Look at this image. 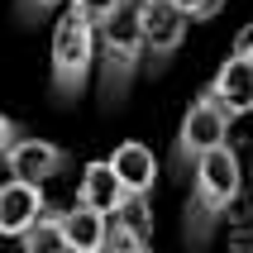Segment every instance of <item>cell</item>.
<instances>
[{"mask_svg": "<svg viewBox=\"0 0 253 253\" xmlns=\"http://www.w3.org/2000/svg\"><path fill=\"white\" fill-rule=\"evenodd\" d=\"M239 186H244V163L234 153V143H220L215 153H206L191 168V201L182 215V239L191 253L211 249L215 229L225 225L229 206L239 201Z\"/></svg>", "mask_w": 253, "mask_h": 253, "instance_id": "obj_1", "label": "cell"}, {"mask_svg": "<svg viewBox=\"0 0 253 253\" xmlns=\"http://www.w3.org/2000/svg\"><path fill=\"white\" fill-rule=\"evenodd\" d=\"M143 72V34H139V0H120V10L96 29V82L100 105L110 110L129 96Z\"/></svg>", "mask_w": 253, "mask_h": 253, "instance_id": "obj_2", "label": "cell"}, {"mask_svg": "<svg viewBox=\"0 0 253 253\" xmlns=\"http://www.w3.org/2000/svg\"><path fill=\"white\" fill-rule=\"evenodd\" d=\"M53 96L62 105L86 96V86L96 77V24L77 14L72 5H62V14L53 19Z\"/></svg>", "mask_w": 253, "mask_h": 253, "instance_id": "obj_3", "label": "cell"}, {"mask_svg": "<svg viewBox=\"0 0 253 253\" xmlns=\"http://www.w3.org/2000/svg\"><path fill=\"white\" fill-rule=\"evenodd\" d=\"M229 129H234V120L225 115V105L211 91H196V100L186 105L182 125H177V139H172V177H191V168L206 153L229 143Z\"/></svg>", "mask_w": 253, "mask_h": 253, "instance_id": "obj_4", "label": "cell"}, {"mask_svg": "<svg viewBox=\"0 0 253 253\" xmlns=\"http://www.w3.org/2000/svg\"><path fill=\"white\" fill-rule=\"evenodd\" d=\"M105 163H110L115 182H120V191H125V201H129V215H134L129 225L153 239V186H158V158H153V148L139 143V139H125Z\"/></svg>", "mask_w": 253, "mask_h": 253, "instance_id": "obj_5", "label": "cell"}, {"mask_svg": "<svg viewBox=\"0 0 253 253\" xmlns=\"http://www.w3.org/2000/svg\"><path fill=\"white\" fill-rule=\"evenodd\" d=\"M139 34H143V72L163 77L186 43V19L172 0H139Z\"/></svg>", "mask_w": 253, "mask_h": 253, "instance_id": "obj_6", "label": "cell"}, {"mask_svg": "<svg viewBox=\"0 0 253 253\" xmlns=\"http://www.w3.org/2000/svg\"><path fill=\"white\" fill-rule=\"evenodd\" d=\"M0 168L10 172L14 182L43 186V182H53V177H62V172L72 168V153L62 148V143H53V139L19 134V139L10 143V153H5V163H0Z\"/></svg>", "mask_w": 253, "mask_h": 253, "instance_id": "obj_7", "label": "cell"}, {"mask_svg": "<svg viewBox=\"0 0 253 253\" xmlns=\"http://www.w3.org/2000/svg\"><path fill=\"white\" fill-rule=\"evenodd\" d=\"M48 211V196L43 186H29V182H5L0 186V239H24L29 229L39 225V215Z\"/></svg>", "mask_w": 253, "mask_h": 253, "instance_id": "obj_8", "label": "cell"}, {"mask_svg": "<svg viewBox=\"0 0 253 253\" xmlns=\"http://www.w3.org/2000/svg\"><path fill=\"white\" fill-rule=\"evenodd\" d=\"M220 105H225L229 120H244V115H253V62L239 53H229L220 67H215L211 86H206Z\"/></svg>", "mask_w": 253, "mask_h": 253, "instance_id": "obj_9", "label": "cell"}, {"mask_svg": "<svg viewBox=\"0 0 253 253\" xmlns=\"http://www.w3.org/2000/svg\"><path fill=\"white\" fill-rule=\"evenodd\" d=\"M77 201L91 206L96 215H105V220H134V215H129V201H125V191H120V182H115V172H110L105 158H96V163H86V168H82Z\"/></svg>", "mask_w": 253, "mask_h": 253, "instance_id": "obj_10", "label": "cell"}, {"mask_svg": "<svg viewBox=\"0 0 253 253\" xmlns=\"http://www.w3.org/2000/svg\"><path fill=\"white\" fill-rule=\"evenodd\" d=\"M105 225H110V220L96 215L91 206H82V201L67 206V211L57 206V234H62V244H67L72 253H100L105 249Z\"/></svg>", "mask_w": 253, "mask_h": 253, "instance_id": "obj_11", "label": "cell"}, {"mask_svg": "<svg viewBox=\"0 0 253 253\" xmlns=\"http://www.w3.org/2000/svg\"><path fill=\"white\" fill-rule=\"evenodd\" d=\"M19 253H72L67 244H62V234H57V206H48V211L39 215V225L19 239Z\"/></svg>", "mask_w": 253, "mask_h": 253, "instance_id": "obj_12", "label": "cell"}, {"mask_svg": "<svg viewBox=\"0 0 253 253\" xmlns=\"http://www.w3.org/2000/svg\"><path fill=\"white\" fill-rule=\"evenodd\" d=\"M100 253H158V249H153V239L139 234L129 220H110V225H105V249Z\"/></svg>", "mask_w": 253, "mask_h": 253, "instance_id": "obj_13", "label": "cell"}, {"mask_svg": "<svg viewBox=\"0 0 253 253\" xmlns=\"http://www.w3.org/2000/svg\"><path fill=\"white\" fill-rule=\"evenodd\" d=\"M67 0H14V19L19 24H39V19H48L53 10H62Z\"/></svg>", "mask_w": 253, "mask_h": 253, "instance_id": "obj_14", "label": "cell"}, {"mask_svg": "<svg viewBox=\"0 0 253 253\" xmlns=\"http://www.w3.org/2000/svg\"><path fill=\"white\" fill-rule=\"evenodd\" d=\"M177 10H182L186 24H206V19H215V14L225 10V0H172Z\"/></svg>", "mask_w": 253, "mask_h": 253, "instance_id": "obj_15", "label": "cell"}, {"mask_svg": "<svg viewBox=\"0 0 253 253\" xmlns=\"http://www.w3.org/2000/svg\"><path fill=\"white\" fill-rule=\"evenodd\" d=\"M67 5H72L77 14H86V19H91L96 29L105 24V19H110L115 10H120V0H67Z\"/></svg>", "mask_w": 253, "mask_h": 253, "instance_id": "obj_16", "label": "cell"}, {"mask_svg": "<svg viewBox=\"0 0 253 253\" xmlns=\"http://www.w3.org/2000/svg\"><path fill=\"white\" fill-rule=\"evenodd\" d=\"M19 134H24V129H19V125L10 120V115L0 110V163H5V153H10V143L19 139Z\"/></svg>", "mask_w": 253, "mask_h": 253, "instance_id": "obj_17", "label": "cell"}, {"mask_svg": "<svg viewBox=\"0 0 253 253\" xmlns=\"http://www.w3.org/2000/svg\"><path fill=\"white\" fill-rule=\"evenodd\" d=\"M229 53H239V57H249V62H253V19L234 34V48H229Z\"/></svg>", "mask_w": 253, "mask_h": 253, "instance_id": "obj_18", "label": "cell"}]
</instances>
